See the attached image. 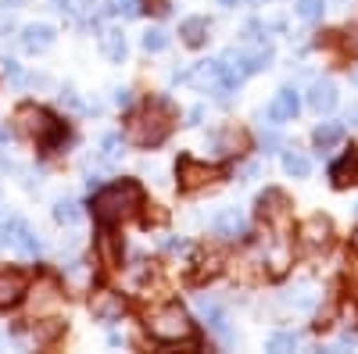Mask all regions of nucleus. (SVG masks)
<instances>
[{
    "instance_id": "nucleus-1",
    "label": "nucleus",
    "mask_w": 358,
    "mask_h": 354,
    "mask_svg": "<svg viewBox=\"0 0 358 354\" xmlns=\"http://www.w3.org/2000/svg\"><path fill=\"white\" fill-rule=\"evenodd\" d=\"M172 126H176L172 104L162 101V97H155V101H147V104L129 118L126 136H129V143H136V147H158V143L172 133Z\"/></svg>"
},
{
    "instance_id": "nucleus-2",
    "label": "nucleus",
    "mask_w": 358,
    "mask_h": 354,
    "mask_svg": "<svg viewBox=\"0 0 358 354\" xmlns=\"http://www.w3.org/2000/svg\"><path fill=\"white\" fill-rule=\"evenodd\" d=\"M140 208H143V190L133 179H122V183H115V186H108V190H101L94 197V219L101 226L129 222Z\"/></svg>"
},
{
    "instance_id": "nucleus-3",
    "label": "nucleus",
    "mask_w": 358,
    "mask_h": 354,
    "mask_svg": "<svg viewBox=\"0 0 358 354\" xmlns=\"http://www.w3.org/2000/svg\"><path fill=\"white\" fill-rule=\"evenodd\" d=\"M147 333L162 344H190L194 340V322L179 304H165L155 315H147Z\"/></svg>"
},
{
    "instance_id": "nucleus-4",
    "label": "nucleus",
    "mask_w": 358,
    "mask_h": 354,
    "mask_svg": "<svg viewBox=\"0 0 358 354\" xmlns=\"http://www.w3.org/2000/svg\"><path fill=\"white\" fill-rule=\"evenodd\" d=\"M18 122H22V129H25L29 136L36 140V147H43V151H54V147L65 140V126L57 122L47 108L22 104V108H18Z\"/></svg>"
},
{
    "instance_id": "nucleus-5",
    "label": "nucleus",
    "mask_w": 358,
    "mask_h": 354,
    "mask_svg": "<svg viewBox=\"0 0 358 354\" xmlns=\"http://www.w3.org/2000/svg\"><path fill=\"white\" fill-rule=\"evenodd\" d=\"M258 219L265 222V229L273 233L276 244H287L290 236V200L283 190H265L258 197Z\"/></svg>"
},
{
    "instance_id": "nucleus-6",
    "label": "nucleus",
    "mask_w": 358,
    "mask_h": 354,
    "mask_svg": "<svg viewBox=\"0 0 358 354\" xmlns=\"http://www.w3.org/2000/svg\"><path fill=\"white\" fill-rule=\"evenodd\" d=\"M176 175H179V186H183V190H201V186H208V183L222 179L226 172H222L219 165H204V161H194V158H179Z\"/></svg>"
},
{
    "instance_id": "nucleus-7",
    "label": "nucleus",
    "mask_w": 358,
    "mask_h": 354,
    "mask_svg": "<svg viewBox=\"0 0 358 354\" xmlns=\"http://www.w3.org/2000/svg\"><path fill=\"white\" fill-rule=\"evenodd\" d=\"M0 240H4L8 247H15L18 254H40V240H36V233L29 229L22 219H8L4 226H0Z\"/></svg>"
},
{
    "instance_id": "nucleus-8",
    "label": "nucleus",
    "mask_w": 358,
    "mask_h": 354,
    "mask_svg": "<svg viewBox=\"0 0 358 354\" xmlns=\"http://www.w3.org/2000/svg\"><path fill=\"white\" fill-rule=\"evenodd\" d=\"M334 244V222L326 215H312L301 226V247L305 251H330Z\"/></svg>"
},
{
    "instance_id": "nucleus-9",
    "label": "nucleus",
    "mask_w": 358,
    "mask_h": 354,
    "mask_svg": "<svg viewBox=\"0 0 358 354\" xmlns=\"http://www.w3.org/2000/svg\"><path fill=\"white\" fill-rule=\"evenodd\" d=\"M90 311L101 322H118L126 315V301H122V293H115V290H97L94 297H90Z\"/></svg>"
},
{
    "instance_id": "nucleus-10",
    "label": "nucleus",
    "mask_w": 358,
    "mask_h": 354,
    "mask_svg": "<svg viewBox=\"0 0 358 354\" xmlns=\"http://www.w3.org/2000/svg\"><path fill=\"white\" fill-rule=\"evenodd\" d=\"M330 179H334L337 190H344V186H358V147H351V151H348L341 161L330 165Z\"/></svg>"
},
{
    "instance_id": "nucleus-11",
    "label": "nucleus",
    "mask_w": 358,
    "mask_h": 354,
    "mask_svg": "<svg viewBox=\"0 0 358 354\" xmlns=\"http://www.w3.org/2000/svg\"><path fill=\"white\" fill-rule=\"evenodd\" d=\"M50 43H54V25L36 22V25H25V29H22V47H25L29 54H43Z\"/></svg>"
},
{
    "instance_id": "nucleus-12",
    "label": "nucleus",
    "mask_w": 358,
    "mask_h": 354,
    "mask_svg": "<svg viewBox=\"0 0 358 354\" xmlns=\"http://www.w3.org/2000/svg\"><path fill=\"white\" fill-rule=\"evenodd\" d=\"M22 293H25V276H22V272L0 269V308L18 304V301H22Z\"/></svg>"
},
{
    "instance_id": "nucleus-13",
    "label": "nucleus",
    "mask_w": 358,
    "mask_h": 354,
    "mask_svg": "<svg viewBox=\"0 0 358 354\" xmlns=\"http://www.w3.org/2000/svg\"><path fill=\"white\" fill-rule=\"evenodd\" d=\"M212 226H215V233L222 236V240H241V236H244V219H241L236 208H222L212 219Z\"/></svg>"
},
{
    "instance_id": "nucleus-14",
    "label": "nucleus",
    "mask_w": 358,
    "mask_h": 354,
    "mask_svg": "<svg viewBox=\"0 0 358 354\" xmlns=\"http://www.w3.org/2000/svg\"><path fill=\"white\" fill-rule=\"evenodd\" d=\"M308 108L319 111V115L334 111V108H337V90H334V82H326V79L312 82V90H308Z\"/></svg>"
},
{
    "instance_id": "nucleus-15",
    "label": "nucleus",
    "mask_w": 358,
    "mask_h": 354,
    "mask_svg": "<svg viewBox=\"0 0 358 354\" xmlns=\"http://www.w3.org/2000/svg\"><path fill=\"white\" fill-rule=\"evenodd\" d=\"M57 304H62V290H57V283H50V279L36 283V290H33V315H43V311H50Z\"/></svg>"
},
{
    "instance_id": "nucleus-16",
    "label": "nucleus",
    "mask_w": 358,
    "mask_h": 354,
    "mask_svg": "<svg viewBox=\"0 0 358 354\" xmlns=\"http://www.w3.org/2000/svg\"><path fill=\"white\" fill-rule=\"evenodd\" d=\"M215 151H219V154H244V151H248V133L236 129V126H226V129L215 136Z\"/></svg>"
},
{
    "instance_id": "nucleus-17",
    "label": "nucleus",
    "mask_w": 358,
    "mask_h": 354,
    "mask_svg": "<svg viewBox=\"0 0 358 354\" xmlns=\"http://www.w3.org/2000/svg\"><path fill=\"white\" fill-rule=\"evenodd\" d=\"M294 115H297V94L280 90L273 97V104H268V118H273V122H294Z\"/></svg>"
},
{
    "instance_id": "nucleus-18",
    "label": "nucleus",
    "mask_w": 358,
    "mask_h": 354,
    "mask_svg": "<svg viewBox=\"0 0 358 354\" xmlns=\"http://www.w3.org/2000/svg\"><path fill=\"white\" fill-rule=\"evenodd\" d=\"M101 50H104L108 61H122V57H126V36H122V29L104 25L101 29Z\"/></svg>"
},
{
    "instance_id": "nucleus-19",
    "label": "nucleus",
    "mask_w": 358,
    "mask_h": 354,
    "mask_svg": "<svg viewBox=\"0 0 358 354\" xmlns=\"http://www.w3.org/2000/svg\"><path fill=\"white\" fill-rule=\"evenodd\" d=\"M179 36H183L187 47H201L208 40V22L204 18H187L183 25H179Z\"/></svg>"
},
{
    "instance_id": "nucleus-20",
    "label": "nucleus",
    "mask_w": 358,
    "mask_h": 354,
    "mask_svg": "<svg viewBox=\"0 0 358 354\" xmlns=\"http://www.w3.org/2000/svg\"><path fill=\"white\" fill-rule=\"evenodd\" d=\"M341 136H344V126H341V122H322V126L312 133V143L319 147V151H330L334 143H341Z\"/></svg>"
},
{
    "instance_id": "nucleus-21",
    "label": "nucleus",
    "mask_w": 358,
    "mask_h": 354,
    "mask_svg": "<svg viewBox=\"0 0 358 354\" xmlns=\"http://www.w3.org/2000/svg\"><path fill=\"white\" fill-rule=\"evenodd\" d=\"M197 311H201V318L212 326L219 337H226V318H222V311H219V304H212V301H201L197 304Z\"/></svg>"
},
{
    "instance_id": "nucleus-22",
    "label": "nucleus",
    "mask_w": 358,
    "mask_h": 354,
    "mask_svg": "<svg viewBox=\"0 0 358 354\" xmlns=\"http://www.w3.org/2000/svg\"><path fill=\"white\" fill-rule=\"evenodd\" d=\"M283 168H287L290 175H297V179H305V175L312 172V161H308L305 154H297V151H287V154H283Z\"/></svg>"
},
{
    "instance_id": "nucleus-23",
    "label": "nucleus",
    "mask_w": 358,
    "mask_h": 354,
    "mask_svg": "<svg viewBox=\"0 0 358 354\" xmlns=\"http://www.w3.org/2000/svg\"><path fill=\"white\" fill-rule=\"evenodd\" d=\"M294 11H297V18H301V22H322L326 4H322V0H297Z\"/></svg>"
},
{
    "instance_id": "nucleus-24",
    "label": "nucleus",
    "mask_w": 358,
    "mask_h": 354,
    "mask_svg": "<svg viewBox=\"0 0 358 354\" xmlns=\"http://www.w3.org/2000/svg\"><path fill=\"white\" fill-rule=\"evenodd\" d=\"M54 219L62 226H76L83 219V212H79V204H72V200H57L54 204Z\"/></svg>"
},
{
    "instance_id": "nucleus-25",
    "label": "nucleus",
    "mask_w": 358,
    "mask_h": 354,
    "mask_svg": "<svg viewBox=\"0 0 358 354\" xmlns=\"http://www.w3.org/2000/svg\"><path fill=\"white\" fill-rule=\"evenodd\" d=\"M140 43H143V50H147V54H158V50H165V47H169V36H165V29H147Z\"/></svg>"
},
{
    "instance_id": "nucleus-26",
    "label": "nucleus",
    "mask_w": 358,
    "mask_h": 354,
    "mask_svg": "<svg viewBox=\"0 0 358 354\" xmlns=\"http://www.w3.org/2000/svg\"><path fill=\"white\" fill-rule=\"evenodd\" d=\"M101 261L104 265H118V261H122V254H118V247L111 240V233H101Z\"/></svg>"
},
{
    "instance_id": "nucleus-27",
    "label": "nucleus",
    "mask_w": 358,
    "mask_h": 354,
    "mask_svg": "<svg viewBox=\"0 0 358 354\" xmlns=\"http://www.w3.org/2000/svg\"><path fill=\"white\" fill-rule=\"evenodd\" d=\"M111 11L126 15V18H136L143 8H140V0H111Z\"/></svg>"
},
{
    "instance_id": "nucleus-28",
    "label": "nucleus",
    "mask_w": 358,
    "mask_h": 354,
    "mask_svg": "<svg viewBox=\"0 0 358 354\" xmlns=\"http://www.w3.org/2000/svg\"><path fill=\"white\" fill-rule=\"evenodd\" d=\"M294 347H297V337L294 333H280V337L268 340V351H294Z\"/></svg>"
},
{
    "instance_id": "nucleus-29",
    "label": "nucleus",
    "mask_w": 358,
    "mask_h": 354,
    "mask_svg": "<svg viewBox=\"0 0 358 354\" xmlns=\"http://www.w3.org/2000/svg\"><path fill=\"white\" fill-rule=\"evenodd\" d=\"M118 147H122V136H104V158L111 161V158H118Z\"/></svg>"
},
{
    "instance_id": "nucleus-30",
    "label": "nucleus",
    "mask_w": 358,
    "mask_h": 354,
    "mask_svg": "<svg viewBox=\"0 0 358 354\" xmlns=\"http://www.w3.org/2000/svg\"><path fill=\"white\" fill-rule=\"evenodd\" d=\"M262 147H265V154H273L276 147H280V136L276 133H262Z\"/></svg>"
},
{
    "instance_id": "nucleus-31",
    "label": "nucleus",
    "mask_w": 358,
    "mask_h": 354,
    "mask_svg": "<svg viewBox=\"0 0 358 354\" xmlns=\"http://www.w3.org/2000/svg\"><path fill=\"white\" fill-rule=\"evenodd\" d=\"M129 101H133V94H129V90H115V104H118V108H126Z\"/></svg>"
},
{
    "instance_id": "nucleus-32",
    "label": "nucleus",
    "mask_w": 358,
    "mask_h": 354,
    "mask_svg": "<svg viewBox=\"0 0 358 354\" xmlns=\"http://www.w3.org/2000/svg\"><path fill=\"white\" fill-rule=\"evenodd\" d=\"M0 143H11V133H8L4 126H0Z\"/></svg>"
},
{
    "instance_id": "nucleus-33",
    "label": "nucleus",
    "mask_w": 358,
    "mask_h": 354,
    "mask_svg": "<svg viewBox=\"0 0 358 354\" xmlns=\"http://www.w3.org/2000/svg\"><path fill=\"white\" fill-rule=\"evenodd\" d=\"M351 82L358 86V65H351Z\"/></svg>"
},
{
    "instance_id": "nucleus-34",
    "label": "nucleus",
    "mask_w": 358,
    "mask_h": 354,
    "mask_svg": "<svg viewBox=\"0 0 358 354\" xmlns=\"http://www.w3.org/2000/svg\"><path fill=\"white\" fill-rule=\"evenodd\" d=\"M351 244H355V251H358V233H355V240H351Z\"/></svg>"
}]
</instances>
